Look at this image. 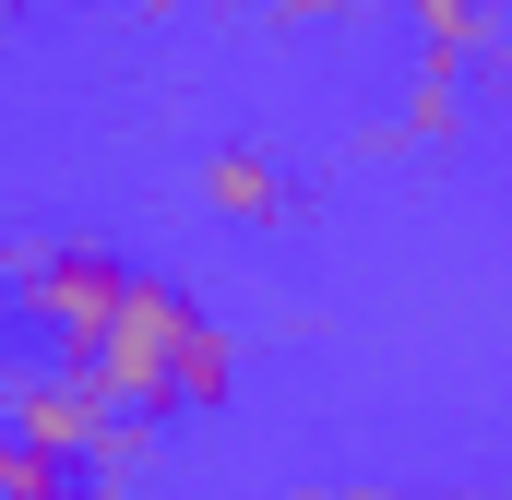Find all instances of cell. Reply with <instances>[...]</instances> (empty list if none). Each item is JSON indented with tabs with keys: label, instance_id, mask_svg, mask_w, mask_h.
Returning <instances> with one entry per match:
<instances>
[{
	"label": "cell",
	"instance_id": "obj_4",
	"mask_svg": "<svg viewBox=\"0 0 512 500\" xmlns=\"http://www.w3.org/2000/svg\"><path fill=\"white\" fill-rule=\"evenodd\" d=\"M48 500H96V489H72V477H60V489H48Z\"/></svg>",
	"mask_w": 512,
	"mask_h": 500
},
{
	"label": "cell",
	"instance_id": "obj_6",
	"mask_svg": "<svg viewBox=\"0 0 512 500\" xmlns=\"http://www.w3.org/2000/svg\"><path fill=\"white\" fill-rule=\"evenodd\" d=\"M0 500H12V489H0Z\"/></svg>",
	"mask_w": 512,
	"mask_h": 500
},
{
	"label": "cell",
	"instance_id": "obj_5",
	"mask_svg": "<svg viewBox=\"0 0 512 500\" xmlns=\"http://www.w3.org/2000/svg\"><path fill=\"white\" fill-rule=\"evenodd\" d=\"M0 24H12V0H0Z\"/></svg>",
	"mask_w": 512,
	"mask_h": 500
},
{
	"label": "cell",
	"instance_id": "obj_1",
	"mask_svg": "<svg viewBox=\"0 0 512 500\" xmlns=\"http://www.w3.org/2000/svg\"><path fill=\"white\" fill-rule=\"evenodd\" d=\"M60 370H84L108 405H131V417H179V405H215V393L239 381V358H227V334H215L167 274H143L120 298V322H108L84 358H60Z\"/></svg>",
	"mask_w": 512,
	"mask_h": 500
},
{
	"label": "cell",
	"instance_id": "obj_3",
	"mask_svg": "<svg viewBox=\"0 0 512 500\" xmlns=\"http://www.w3.org/2000/svg\"><path fill=\"white\" fill-rule=\"evenodd\" d=\"M203 203H215V215H274V203H286V191H274V155H262V143H227V155L203 167Z\"/></svg>",
	"mask_w": 512,
	"mask_h": 500
},
{
	"label": "cell",
	"instance_id": "obj_2",
	"mask_svg": "<svg viewBox=\"0 0 512 500\" xmlns=\"http://www.w3.org/2000/svg\"><path fill=\"white\" fill-rule=\"evenodd\" d=\"M131 286H143V262H131V250H108V239H60L48 262H24V310L60 334V358H84V346L120 322Z\"/></svg>",
	"mask_w": 512,
	"mask_h": 500
}]
</instances>
